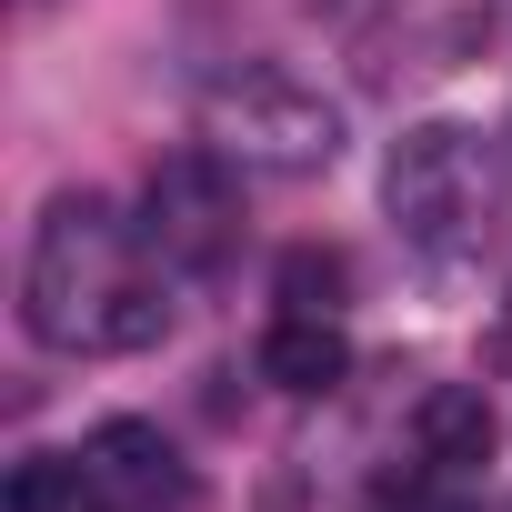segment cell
Instances as JSON below:
<instances>
[{"label": "cell", "instance_id": "6da1fadb", "mask_svg": "<svg viewBox=\"0 0 512 512\" xmlns=\"http://www.w3.org/2000/svg\"><path fill=\"white\" fill-rule=\"evenodd\" d=\"M131 231L101 191H51L21 251V332L51 352H101L111 302L131 292Z\"/></svg>", "mask_w": 512, "mask_h": 512}, {"label": "cell", "instance_id": "7a4b0ae2", "mask_svg": "<svg viewBox=\"0 0 512 512\" xmlns=\"http://www.w3.org/2000/svg\"><path fill=\"white\" fill-rule=\"evenodd\" d=\"M382 211L402 221V241L422 251H472L492 241V211H502V161L472 121H412L392 151H382Z\"/></svg>", "mask_w": 512, "mask_h": 512}, {"label": "cell", "instance_id": "3957f363", "mask_svg": "<svg viewBox=\"0 0 512 512\" xmlns=\"http://www.w3.org/2000/svg\"><path fill=\"white\" fill-rule=\"evenodd\" d=\"M201 131L221 161L262 171V181H312L342 161V101H322L312 81L272 71V61H241L201 91Z\"/></svg>", "mask_w": 512, "mask_h": 512}, {"label": "cell", "instance_id": "277c9868", "mask_svg": "<svg viewBox=\"0 0 512 512\" xmlns=\"http://www.w3.org/2000/svg\"><path fill=\"white\" fill-rule=\"evenodd\" d=\"M231 171L241 161H221V151H171L151 171L141 241L161 251V262H181V272H221L231 262V241H241V181Z\"/></svg>", "mask_w": 512, "mask_h": 512}, {"label": "cell", "instance_id": "5b68a950", "mask_svg": "<svg viewBox=\"0 0 512 512\" xmlns=\"http://www.w3.org/2000/svg\"><path fill=\"white\" fill-rule=\"evenodd\" d=\"M71 472H81V502L91 512H191V492H201L191 462L171 452V432L141 422V412L91 422L81 452H71Z\"/></svg>", "mask_w": 512, "mask_h": 512}, {"label": "cell", "instance_id": "8992f818", "mask_svg": "<svg viewBox=\"0 0 512 512\" xmlns=\"http://www.w3.org/2000/svg\"><path fill=\"white\" fill-rule=\"evenodd\" d=\"M262 382H272V392H292V402L342 392V382H352V342H342V322L282 312V322H272V342H262Z\"/></svg>", "mask_w": 512, "mask_h": 512}, {"label": "cell", "instance_id": "52a82bcc", "mask_svg": "<svg viewBox=\"0 0 512 512\" xmlns=\"http://www.w3.org/2000/svg\"><path fill=\"white\" fill-rule=\"evenodd\" d=\"M412 452L432 472H482L492 462V402H482V382H432L412 402Z\"/></svg>", "mask_w": 512, "mask_h": 512}, {"label": "cell", "instance_id": "ba28073f", "mask_svg": "<svg viewBox=\"0 0 512 512\" xmlns=\"http://www.w3.org/2000/svg\"><path fill=\"white\" fill-rule=\"evenodd\" d=\"M272 292H282V312L332 322V312L352 302V251H332V241H292V251H282V272H272Z\"/></svg>", "mask_w": 512, "mask_h": 512}, {"label": "cell", "instance_id": "9c48e42d", "mask_svg": "<svg viewBox=\"0 0 512 512\" xmlns=\"http://www.w3.org/2000/svg\"><path fill=\"white\" fill-rule=\"evenodd\" d=\"M0 512H81V472L51 462V452H31V462H11V492H0Z\"/></svg>", "mask_w": 512, "mask_h": 512}, {"label": "cell", "instance_id": "30bf717a", "mask_svg": "<svg viewBox=\"0 0 512 512\" xmlns=\"http://www.w3.org/2000/svg\"><path fill=\"white\" fill-rule=\"evenodd\" d=\"M171 332V302H161V282H131L121 302H111V322H101V352H151Z\"/></svg>", "mask_w": 512, "mask_h": 512}, {"label": "cell", "instance_id": "8fae6325", "mask_svg": "<svg viewBox=\"0 0 512 512\" xmlns=\"http://www.w3.org/2000/svg\"><path fill=\"white\" fill-rule=\"evenodd\" d=\"M312 21H372V11H392V0H302Z\"/></svg>", "mask_w": 512, "mask_h": 512}, {"label": "cell", "instance_id": "7c38bea8", "mask_svg": "<svg viewBox=\"0 0 512 512\" xmlns=\"http://www.w3.org/2000/svg\"><path fill=\"white\" fill-rule=\"evenodd\" d=\"M31 11H51V0H31Z\"/></svg>", "mask_w": 512, "mask_h": 512}]
</instances>
